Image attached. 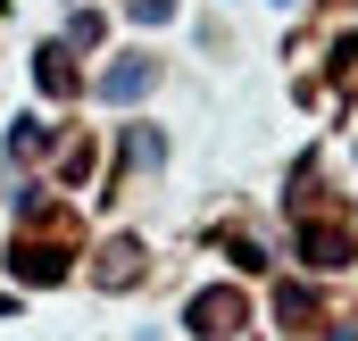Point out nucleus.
Wrapping results in <instances>:
<instances>
[{
    "label": "nucleus",
    "mask_w": 358,
    "mask_h": 341,
    "mask_svg": "<svg viewBox=\"0 0 358 341\" xmlns=\"http://www.w3.org/2000/svg\"><path fill=\"white\" fill-rule=\"evenodd\" d=\"M17 275H25V283H50V275H59V258H50V250H17Z\"/></svg>",
    "instance_id": "nucleus-3"
},
{
    "label": "nucleus",
    "mask_w": 358,
    "mask_h": 341,
    "mask_svg": "<svg viewBox=\"0 0 358 341\" xmlns=\"http://www.w3.org/2000/svg\"><path fill=\"white\" fill-rule=\"evenodd\" d=\"M150 84H159V67H150V59H125V67L100 75V100H142Z\"/></svg>",
    "instance_id": "nucleus-1"
},
{
    "label": "nucleus",
    "mask_w": 358,
    "mask_h": 341,
    "mask_svg": "<svg viewBox=\"0 0 358 341\" xmlns=\"http://www.w3.org/2000/svg\"><path fill=\"white\" fill-rule=\"evenodd\" d=\"M234 317H242V300H234V291H208V300H192V333H234Z\"/></svg>",
    "instance_id": "nucleus-2"
},
{
    "label": "nucleus",
    "mask_w": 358,
    "mask_h": 341,
    "mask_svg": "<svg viewBox=\"0 0 358 341\" xmlns=\"http://www.w3.org/2000/svg\"><path fill=\"white\" fill-rule=\"evenodd\" d=\"M42 84H50V92H67V84H76V75H67V50H42Z\"/></svg>",
    "instance_id": "nucleus-4"
},
{
    "label": "nucleus",
    "mask_w": 358,
    "mask_h": 341,
    "mask_svg": "<svg viewBox=\"0 0 358 341\" xmlns=\"http://www.w3.org/2000/svg\"><path fill=\"white\" fill-rule=\"evenodd\" d=\"M167 8H176V0H134V17H167Z\"/></svg>",
    "instance_id": "nucleus-5"
}]
</instances>
